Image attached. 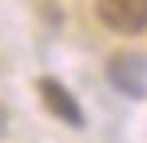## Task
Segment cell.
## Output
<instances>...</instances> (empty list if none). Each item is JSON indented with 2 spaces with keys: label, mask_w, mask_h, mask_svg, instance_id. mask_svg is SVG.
I'll return each instance as SVG.
<instances>
[{
  "label": "cell",
  "mask_w": 147,
  "mask_h": 143,
  "mask_svg": "<svg viewBox=\"0 0 147 143\" xmlns=\"http://www.w3.org/2000/svg\"><path fill=\"white\" fill-rule=\"evenodd\" d=\"M40 99H44V107H48L56 119H64L68 127H84V107L76 103V95L60 84V80H52V76H44L40 80Z\"/></svg>",
  "instance_id": "7a4b0ae2"
},
{
  "label": "cell",
  "mask_w": 147,
  "mask_h": 143,
  "mask_svg": "<svg viewBox=\"0 0 147 143\" xmlns=\"http://www.w3.org/2000/svg\"><path fill=\"white\" fill-rule=\"evenodd\" d=\"M96 16L119 36H139L147 28V0H96Z\"/></svg>",
  "instance_id": "6da1fadb"
},
{
  "label": "cell",
  "mask_w": 147,
  "mask_h": 143,
  "mask_svg": "<svg viewBox=\"0 0 147 143\" xmlns=\"http://www.w3.org/2000/svg\"><path fill=\"white\" fill-rule=\"evenodd\" d=\"M107 80H111L123 95L139 99V95L147 92V60H139V56H115V60L107 64Z\"/></svg>",
  "instance_id": "3957f363"
},
{
  "label": "cell",
  "mask_w": 147,
  "mask_h": 143,
  "mask_svg": "<svg viewBox=\"0 0 147 143\" xmlns=\"http://www.w3.org/2000/svg\"><path fill=\"white\" fill-rule=\"evenodd\" d=\"M4 131H8V107L0 103V135H4Z\"/></svg>",
  "instance_id": "277c9868"
}]
</instances>
